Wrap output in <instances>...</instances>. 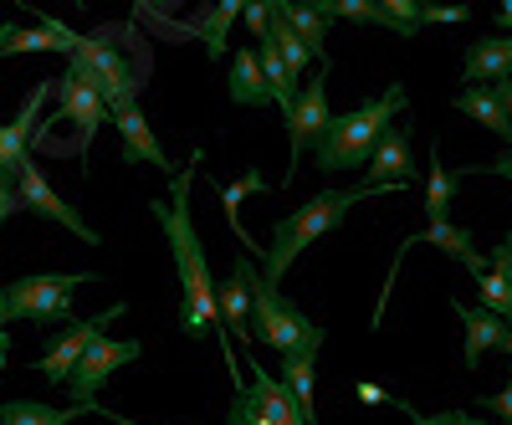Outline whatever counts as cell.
Segmentation results:
<instances>
[{
    "mask_svg": "<svg viewBox=\"0 0 512 425\" xmlns=\"http://www.w3.org/2000/svg\"><path fill=\"white\" fill-rule=\"evenodd\" d=\"M200 159H205V154L195 149L190 164L175 175V195H169V200H149V210H154V221L164 226L169 251H175V277H180V318H175V328H180L185 338L216 333L221 349H226L231 374L241 379V369H236V344H231L226 318H221V292H216V277H210V262H205V246H200L195 221H190V185H195V164H200Z\"/></svg>",
    "mask_w": 512,
    "mask_h": 425,
    "instance_id": "1",
    "label": "cell"
},
{
    "mask_svg": "<svg viewBox=\"0 0 512 425\" xmlns=\"http://www.w3.org/2000/svg\"><path fill=\"white\" fill-rule=\"evenodd\" d=\"M405 103H410L405 88H400V82H390L379 98H369V103H359L349 113L328 118L323 139L313 144V164L323 169V175H338V169H364L369 154H374V144H379V134L405 113Z\"/></svg>",
    "mask_w": 512,
    "mask_h": 425,
    "instance_id": "2",
    "label": "cell"
},
{
    "mask_svg": "<svg viewBox=\"0 0 512 425\" xmlns=\"http://www.w3.org/2000/svg\"><path fill=\"white\" fill-rule=\"evenodd\" d=\"M369 195H384V185L364 180V185H349V190H318L308 205H297V216H282L277 231H272V246L262 251V277L282 287L287 267L303 257V251H308L323 231H333L338 221H344L359 200H369Z\"/></svg>",
    "mask_w": 512,
    "mask_h": 425,
    "instance_id": "3",
    "label": "cell"
},
{
    "mask_svg": "<svg viewBox=\"0 0 512 425\" xmlns=\"http://www.w3.org/2000/svg\"><path fill=\"white\" fill-rule=\"evenodd\" d=\"M88 272H31L16 277L0 303H6V318H26V323H72V297L77 287H88Z\"/></svg>",
    "mask_w": 512,
    "mask_h": 425,
    "instance_id": "4",
    "label": "cell"
},
{
    "mask_svg": "<svg viewBox=\"0 0 512 425\" xmlns=\"http://www.w3.org/2000/svg\"><path fill=\"white\" fill-rule=\"evenodd\" d=\"M67 62L93 77V88L103 93L108 113H113V108H128V103H139V88H144V82L134 77L128 57L113 47L108 36H82V41H77V52H72Z\"/></svg>",
    "mask_w": 512,
    "mask_h": 425,
    "instance_id": "5",
    "label": "cell"
},
{
    "mask_svg": "<svg viewBox=\"0 0 512 425\" xmlns=\"http://www.w3.org/2000/svg\"><path fill=\"white\" fill-rule=\"evenodd\" d=\"M144 354V344L139 338H108V333H98L93 344H88V354L77 359V369L67 374V390H72V400H82V405H93L98 400V390L113 379V369H123V364H134Z\"/></svg>",
    "mask_w": 512,
    "mask_h": 425,
    "instance_id": "6",
    "label": "cell"
},
{
    "mask_svg": "<svg viewBox=\"0 0 512 425\" xmlns=\"http://www.w3.org/2000/svg\"><path fill=\"white\" fill-rule=\"evenodd\" d=\"M308 328H313V318L297 313V303H287L277 282L256 277V338H262L267 349H277V354L297 349L308 338Z\"/></svg>",
    "mask_w": 512,
    "mask_h": 425,
    "instance_id": "7",
    "label": "cell"
},
{
    "mask_svg": "<svg viewBox=\"0 0 512 425\" xmlns=\"http://www.w3.org/2000/svg\"><path fill=\"white\" fill-rule=\"evenodd\" d=\"M123 318V303H113V308H103L98 318H82V323H72V328H62L57 338H52V349L47 354H41L31 369L41 374V379H47V385H67V374L77 369V359L82 354H88V344H93V338L103 333V328H113Z\"/></svg>",
    "mask_w": 512,
    "mask_h": 425,
    "instance_id": "8",
    "label": "cell"
},
{
    "mask_svg": "<svg viewBox=\"0 0 512 425\" xmlns=\"http://www.w3.org/2000/svg\"><path fill=\"white\" fill-rule=\"evenodd\" d=\"M287 118V154H292V164H287V175H282V185H292L297 180V159H303L318 139H323V129H328V77L318 72L303 93H297V108L292 113H282Z\"/></svg>",
    "mask_w": 512,
    "mask_h": 425,
    "instance_id": "9",
    "label": "cell"
},
{
    "mask_svg": "<svg viewBox=\"0 0 512 425\" xmlns=\"http://www.w3.org/2000/svg\"><path fill=\"white\" fill-rule=\"evenodd\" d=\"M16 195H21V210H31V216H41V221H57V226H67L77 241H88V246H98L103 236L77 216V210L47 185V175L36 169V159H26L21 169H16Z\"/></svg>",
    "mask_w": 512,
    "mask_h": 425,
    "instance_id": "10",
    "label": "cell"
},
{
    "mask_svg": "<svg viewBox=\"0 0 512 425\" xmlns=\"http://www.w3.org/2000/svg\"><path fill=\"white\" fill-rule=\"evenodd\" d=\"M57 118L77 123V144H93L98 129L108 123V103H103V93L93 88V77L82 72V67H72V62H67V72L57 77Z\"/></svg>",
    "mask_w": 512,
    "mask_h": 425,
    "instance_id": "11",
    "label": "cell"
},
{
    "mask_svg": "<svg viewBox=\"0 0 512 425\" xmlns=\"http://www.w3.org/2000/svg\"><path fill=\"white\" fill-rule=\"evenodd\" d=\"M47 98H52V77H41L36 88L26 93L21 113H16L11 123H0V175H6V180H16V169L31 159V144H36L41 108H47Z\"/></svg>",
    "mask_w": 512,
    "mask_h": 425,
    "instance_id": "12",
    "label": "cell"
},
{
    "mask_svg": "<svg viewBox=\"0 0 512 425\" xmlns=\"http://www.w3.org/2000/svg\"><path fill=\"white\" fill-rule=\"evenodd\" d=\"M364 169H369V180L384 185V190H405V185L420 180V169L410 159V134L400 129V123H390V129L379 134V144H374V154H369Z\"/></svg>",
    "mask_w": 512,
    "mask_h": 425,
    "instance_id": "13",
    "label": "cell"
},
{
    "mask_svg": "<svg viewBox=\"0 0 512 425\" xmlns=\"http://www.w3.org/2000/svg\"><path fill=\"white\" fill-rule=\"evenodd\" d=\"M451 313L461 318V359H466V369H477L492 349L507 344V323L497 313H487L482 303L472 308V303H461V297H451Z\"/></svg>",
    "mask_w": 512,
    "mask_h": 425,
    "instance_id": "14",
    "label": "cell"
},
{
    "mask_svg": "<svg viewBox=\"0 0 512 425\" xmlns=\"http://www.w3.org/2000/svg\"><path fill=\"white\" fill-rule=\"evenodd\" d=\"M108 118L118 123V134H123V159L128 164H154V169H164V175H175V164H169V154L159 149V139H154V129H149V118H144L139 103L113 108Z\"/></svg>",
    "mask_w": 512,
    "mask_h": 425,
    "instance_id": "15",
    "label": "cell"
},
{
    "mask_svg": "<svg viewBox=\"0 0 512 425\" xmlns=\"http://www.w3.org/2000/svg\"><path fill=\"white\" fill-rule=\"evenodd\" d=\"M318 349H323V328L313 323L303 344L282 354V390L297 400V410L313 415V420H318V410H313V359H318Z\"/></svg>",
    "mask_w": 512,
    "mask_h": 425,
    "instance_id": "16",
    "label": "cell"
},
{
    "mask_svg": "<svg viewBox=\"0 0 512 425\" xmlns=\"http://www.w3.org/2000/svg\"><path fill=\"white\" fill-rule=\"evenodd\" d=\"M251 297H256V262L251 257H236L231 277L221 282V318H226V333L236 338H251Z\"/></svg>",
    "mask_w": 512,
    "mask_h": 425,
    "instance_id": "17",
    "label": "cell"
},
{
    "mask_svg": "<svg viewBox=\"0 0 512 425\" xmlns=\"http://www.w3.org/2000/svg\"><path fill=\"white\" fill-rule=\"evenodd\" d=\"M502 77H512V31L472 41V52H466V62H461L466 88H472V82H502Z\"/></svg>",
    "mask_w": 512,
    "mask_h": 425,
    "instance_id": "18",
    "label": "cell"
},
{
    "mask_svg": "<svg viewBox=\"0 0 512 425\" xmlns=\"http://www.w3.org/2000/svg\"><path fill=\"white\" fill-rule=\"evenodd\" d=\"M477 303L487 313H497L502 323H512V236H502L487 272H477Z\"/></svg>",
    "mask_w": 512,
    "mask_h": 425,
    "instance_id": "19",
    "label": "cell"
},
{
    "mask_svg": "<svg viewBox=\"0 0 512 425\" xmlns=\"http://www.w3.org/2000/svg\"><path fill=\"white\" fill-rule=\"evenodd\" d=\"M256 374L246 379V390H251V400L256 405H262V415L272 420V425H318L313 415H303V410H297V400L282 390V379H272L262 364H251Z\"/></svg>",
    "mask_w": 512,
    "mask_h": 425,
    "instance_id": "20",
    "label": "cell"
},
{
    "mask_svg": "<svg viewBox=\"0 0 512 425\" xmlns=\"http://www.w3.org/2000/svg\"><path fill=\"white\" fill-rule=\"evenodd\" d=\"M405 246H441L451 262H461L466 272H487V257H477V246H472V231H461V226H451V221H431L420 236H405Z\"/></svg>",
    "mask_w": 512,
    "mask_h": 425,
    "instance_id": "21",
    "label": "cell"
},
{
    "mask_svg": "<svg viewBox=\"0 0 512 425\" xmlns=\"http://www.w3.org/2000/svg\"><path fill=\"white\" fill-rule=\"evenodd\" d=\"M77 415H98V400L93 405H82V400H72V405H47V400H6L0 405V425H72Z\"/></svg>",
    "mask_w": 512,
    "mask_h": 425,
    "instance_id": "22",
    "label": "cell"
},
{
    "mask_svg": "<svg viewBox=\"0 0 512 425\" xmlns=\"http://www.w3.org/2000/svg\"><path fill=\"white\" fill-rule=\"evenodd\" d=\"M231 103L236 108H262L272 103V88H267V72H262V57L256 47H241L231 57Z\"/></svg>",
    "mask_w": 512,
    "mask_h": 425,
    "instance_id": "23",
    "label": "cell"
},
{
    "mask_svg": "<svg viewBox=\"0 0 512 425\" xmlns=\"http://www.w3.org/2000/svg\"><path fill=\"white\" fill-rule=\"evenodd\" d=\"M451 108H461L472 123H482V129H492V134L507 139V103L497 93V82H472V88H461L451 98Z\"/></svg>",
    "mask_w": 512,
    "mask_h": 425,
    "instance_id": "24",
    "label": "cell"
},
{
    "mask_svg": "<svg viewBox=\"0 0 512 425\" xmlns=\"http://www.w3.org/2000/svg\"><path fill=\"white\" fill-rule=\"evenodd\" d=\"M272 6L287 16V26H292L297 36L308 41L313 62H318V67H328V26H333V21H328L318 6H308V0H272Z\"/></svg>",
    "mask_w": 512,
    "mask_h": 425,
    "instance_id": "25",
    "label": "cell"
},
{
    "mask_svg": "<svg viewBox=\"0 0 512 425\" xmlns=\"http://www.w3.org/2000/svg\"><path fill=\"white\" fill-rule=\"evenodd\" d=\"M246 6H251V0H216V11L190 26L195 41L210 52V62H221V57H226V47H231V26L246 16Z\"/></svg>",
    "mask_w": 512,
    "mask_h": 425,
    "instance_id": "26",
    "label": "cell"
},
{
    "mask_svg": "<svg viewBox=\"0 0 512 425\" xmlns=\"http://www.w3.org/2000/svg\"><path fill=\"white\" fill-rule=\"evenodd\" d=\"M456 200V175L441 164V144H431V175H425V216L446 221V210Z\"/></svg>",
    "mask_w": 512,
    "mask_h": 425,
    "instance_id": "27",
    "label": "cell"
},
{
    "mask_svg": "<svg viewBox=\"0 0 512 425\" xmlns=\"http://www.w3.org/2000/svg\"><path fill=\"white\" fill-rule=\"evenodd\" d=\"M26 52H62L47 26H0V57H26Z\"/></svg>",
    "mask_w": 512,
    "mask_h": 425,
    "instance_id": "28",
    "label": "cell"
},
{
    "mask_svg": "<svg viewBox=\"0 0 512 425\" xmlns=\"http://www.w3.org/2000/svg\"><path fill=\"white\" fill-rule=\"evenodd\" d=\"M267 190V180H262V169H246V175L241 180H231L226 190H221V210H226V221H231V231L251 246V236H246V226H241V200L246 195H262Z\"/></svg>",
    "mask_w": 512,
    "mask_h": 425,
    "instance_id": "29",
    "label": "cell"
},
{
    "mask_svg": "<svg viewBox=\"0 0 512 425\" xmlns=\"http://www.w3.org/2000/svg\"><path fill=\"white\" fill-rule=\"evenodd\" d=\"M328 21H359V26H390V16H384L379 0H323L318 6Z\"/></svg>",
    "mask_w": 512,
    "mask_h": 425,
    "instance_id": "30",
    "label": "cell"
},
{
    "mask_svg": "<svg viewBox=\"0 0 512 425\" xmlns=\"http://www.w3.org/2000/svg\"><path fill=\"white\" fill-rule=\"evenodd\" d=\"M390 405H395V410H405V415H410V425H492V420H477V415H466V410H436V415H420V410H415V405H405L400 395H395ZM497 425H502V420H497Z\"/></svg>",
    "mask_w": 512,
    "mask_h": 425,
    "instance_id": "31",
    "label": "cell"
},
{
    "mask_svg": "<svg viewBox=\"0 0 512 425\" xmlns=\"http://www.w3.org/2000/svg\"><path fill=\"white\" fill-rule=\"evenodd\" d=\"M379 6H384V16H390V31H400V36L420 31V6L425 0H379Z\"/></svg>",
    "mask_w": 512,
    "mask_h": 425,
    "instance_id": "32",
    "label": "cell"
},
{
    "mask_svg": "<svg viewBox=\"0 0 512 425\" xmlns=\"http://www.w3.org/2000/svg\"><path fill=\"white\" fill-rule=\"evenodd\" d=\"M461 21H472V6H441V0H425L420 6V26H461Z\"/></svg>",
    "mask_w": 512,
    "mask_h": 425,
    "instance_id": "33",
    "label": "cell"
},
{
    "mask_svg": "<svg viewBox=\"0 0 512 425\" xmlns=\"http://www.w3.org/2000/svg\"><path fill=\"white\" fill-rule=\"evenodd\" d=\"M477 410H492L502 425H512V379H507V385H502L497 395H482V400H477Z\"/></svg>",
    "mask_w": 512,
    "mask_h": 425,
    "instance_id": "34",
    "label": "cell"
},
{
    "mask_svg": "<svg viewBox=\"0 0 512 425\" xmlns=\"http://www.w3.org/2000/svg\"><path fill=\"white\" fill-rule=\"evenodd\" d=\"M246 26H251V41L267 36V26H272V6H267V0H251V6H246Z\"/></svg>",
    "mask_w": 512,
    "mask_h": 425,
    "instance_id": "35",
    "label": "cell"
},
{
    "mask_svg": "<svg viewBox=\"0 0 512 425\" xmlns=\"http://www.w3.org/2000/svg\"><path fill=\"white\" fill-rule=\"evenodd\" d=\"M21 210V195H16V180H0V221Z\"/></svg>",
    "mask_w": 512,
    "mask_h": 425,
    "instance_id": "36",
    "label": "cell"
},
{
    "mask_svg": "<svg viewBox=\"0 0 512 425\" xmlns=\"http://www.w3.org/2000/svg\"><path fill=\"white\" fill-rule=\"evenodd\" d=\"M482 169V175H502V180H512V149H502L492 164H477Z\"/></svg>",
    "mask_w": 512,
    "mask_h": 425,
    "instance_id": "37",
    "label": "cell"
},
{
    "mask_svg": "<svg viewBox=\"0 0 512 425\" xmlns=\"http://www.w3.org/2000/svg\"><path fill=\"white\" fill-rule=\"evenodd\" d=\"M359 400H364V405H390L395 395H390V390H379V385H369V379H364V385H359Z\"/></svg>",
    "mask_w": 512,
    "mask_h": 425,
    "instance_id": "38",
    "label": "cell"
},
{
    "mask_svg": "<svg viewBox=\"0 0 512 425\" xmlns=\"http://www.w3.org/2000/svg\"><path fill=\"white\" fill-rule=\"evenodd\" d=\"M497 93H502V103H507V149H512V77L497 82Z\"/></svg>",
    "mask_w": 512,
    "mask_h": 425,
    "instance_id": "39",
    "label": "cell"
},
{
    "mask_svg": "<svg viewBox=\"0 0 512 425\" xmlns=\"http://www.w3.org/2000/svg\"><path fill=\"white\" fill-rule=\"evenodd\" d=\"M169 0H134V16H164Z\"/></svg>",
    "mask_w": 512,
    "mask_h": 425,
    "instance_id": "40",
    "label": "cell"
},
{
    "mask_svg": "<svg viewBox=\"0 0 512 425\" xmlns=\"http://www.w3.org/2000/svg\"><path fill=\"white\" fill-rule=\"evenodd\" d=\"M0 369H11V344H6V303H0Z\"/></svg>",
    "mask_w": 512,
    "mask_h": 425,
    "instance_id": "41",
    "label": "cell"
},
{
    "mask_svg": "<svg viewBox=\"0 0 512 425\" xmlns=\"http://www.w3.org/2000/svg\"><path fill=\"white\" fill-rule=\"evenodd\" d=\"M497 31H512V0H497Z\"/></svg>",
    "mask_w": 512,
    "mask_h": 425,
    "instance_id": "42",
    "label": "cell"
},
{
    "mask_svg": "<svg viewBox=\"0 0 512 425\" xmlns=\"http://www.w3.org/2000/svg\"><path fill=\"white\" fill-rule=\"evenodd\" d=\"M98 415H108V420H118V425H139V420H123L118 410H103V405H98Z\"/></svg>",
    "mask_w": 512,
    "mask_h": 425,
    "instance_id": "43",
    "label": "cell"
},
{
    "mask_svg": "<svg viewBox=\"0 0 512 425\" xmlns=\"http://www.w3.org/2000/svg\"><path fill=\"white\" fill-rule=\"evenodd\" d=\"M72 6H77V11H88V6H93V0H72Z\"/></svg>",
    "mask_w": 512,
    "mask_h": 425,
    "instance_id": "44",
    "label": "cell"
},
{
    "mask_svg": "<svg viewBox=\"0 0 512 425\" xmlns=\"http://www.w3.org/2000/svg\"><path fill=\"white\" fill-rule=\"evenodd\" d=\"M502 349H507V354H512V323H507V344H502Z\"/></svg>",
    "mask_w": 512,
    "mask_h": 425,
    "instance_id": "45",
    "label": "cell"
},
{
    "mask_svg": "<svg viewBox=\"0 0 512 425\" xmlns=\"http://www.w3.org/2000/svg\"><path fill=\"white\" fill-rule=\"evenodd\" d=\"M308 6H323V0H308Z\"/></svg>",
    "mask_w": 512,
    "mask_h": 425,
    "instance_id": "46",
    "label": "cell"
}]
</instances>
